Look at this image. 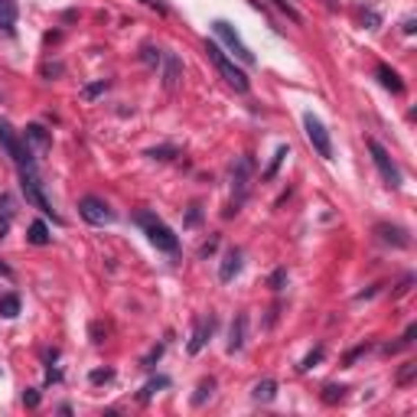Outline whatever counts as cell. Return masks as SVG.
<instances>
[{
  "label": "cell",
  "mask_w": 417,
  "mask_h": 417,
  "mask_svg": "<svg viewBox=\"0 0 417 417\" xmlns=\"http://www.w3.org/2000/svg\"><path fill=\"white\" fill-rule=\"evenodd\" d=\"M212 391H215V382H212V378L199 382V388H196V395H193V405H196V407H203V405H205V398H212Z\"/></svg>",
  "instance_id": "7402d4cb"
},
{
  "label": "cell",
  "mask_w": 417,
  "mask_h": 417,
  "mask_svg": "<svg viewBox=\"0 0 417 417\" xmlns=\"http://www.w3.org/2000/svg\"><path fill=\"white\" fill-rule=\"evenodd\" d=\"M205 56H209V59L215 62V69L222 72L225 82H228V85L235 88V92H241V95H245V92H248V75L241 72V69H238V65L232 62V59H228V56H225L215 43H205Z\"/></svg>",
  "instance_id": "277c9868"
},
{
  "label": "cell",
  "mask_w": 417,
  "mask_h": 417,
  "mask_svg": "<svg viewBox=\"0 0 417 417\" xmlns=\"http://www.w3.org/2000/svg\"><path fill=\"white\" fill-rule=\"evenodd\" d=\"M251 398H255L257 405H271V401L278 398V382H274V378H261L255 385V391H251Z\"/></svg>",
  "instance_id": "2e32d148"
},
{
  "label": "cell",
  "mask_w": 417,
  "mask_h": 417,
  "mask_svg": "<svg viewBox=\"0 0 417 417\" xmlns=\"http://www.w3.org/2000/svg\"><path fill=\"white\" fill-rule=\"evenodd\" d=\"M0 274H3V278H13V271L7 268V264H3V261H0Z\"/></svg>",
  "instance_id": "8d00e7d4"
},
{
  "label": "cell",
  "mask_w": 417,
  "mask_h": 417,
  "mask_svg": "<svg viewBox=\"0 0 417 417\" xmlns=\"http://www.w3.org/2000/svg\"><path fill=\"white\" fill-rule=\"evenodd\" d=\"M215 245H219V238H209V245H203V257H205V255H212Z\"/></svg>",
  "instance_id": "d590c367"
},
{
  "label": "cell",
  "mask_w": 417,
  "mask_h": 417,
  "mask_svg": "<svg viewBox=\"0 0 417 417\" xmlns=\"http://www.w3.org/2000/svg\"><path fill=\"white\" fill-rule=\"evenodd\" d=\"M78 215H82L88 225H111L114 222L111 205H108L105 199H98V196H85V199L78 203Z\"/></svg>",
  "instance_id": "9c48e42d"
},
{
  "label": "cell",
  "mask_w": 417,
  "mask_h": 417,
  "mask_svg": "<svg viewBox=\"0 0 417 417\" xmlns=\"http://www.w3.org/2000/svg\"><path fill=\"white\" fill-rule=\"evenodd\" d=\"M245 330H248V316L245 313H238L235 316V323H232V330H228V352H238L241 346H245Z\"/></svg>",
  "instance_id": "9a60e30c"
},
{
  "label": "cell",
  "mask_w": 417,
  "mask_h": 417,
  "mask_svg": "<svg viewBox=\"0 0 417 417\" xmlns=\"http://www.w3.org/2000/svg\"><path fill=\"white\" fill-rule=\"evenodd\" d=\"M23 405H26V407H40V391H36V388H26V391H23Z\"/></svg>",
  "instance_id": "f1b7e54d"
},
{
  "label": "cell",
  "mask_w": 417,
  "mask_h": 417,
  "mask_svg": "<svg viewBox=\"0 0 417 417\" xmlns=\"http://www.w3.org/2000/svg\"><path fill=\"white\" fill-rule=\"evenodd\" d=\"M17 313H20V297H17V293H7V297H0V316L13 320Z\"/></svg>",
  "instance_id": "ffe728a7"
},
{
  "label": "cell",
  "mask_w": 417,
  "mask_h": 417,
  "mask_svg": "<svg viewBox=\"0 0 417 417\" xmlns=\"http://www.w3.org/2000/svg\"><path fill=\"white\" fill-rule=\"evenodd\" d=\"M414 372H417V365H414V362H407L405 368H401V375H398V382H401V385H407V382L414 378Z\"/></svg>",
  "instance_id": "f546056e"
},
{
  "label": "cell",
  "mask_w": 417,
  "mask_h": 417,
  "mask_svg": "<svg viewBox=\"0 0 417 417\" xmlns=\"http://www.w3.org/2000/svg\"><path fill=\"white\" fill-rule=\"evenodd\" d=\"M303 130H307V137H310L313 150L320 153L323 160H332V140H330V130H326V124H323L313 111H307L303 114Z\"/></svg>",
  "instance_id": "5b68a950"
},
{
  "label": "cell",
  "mask_w": 417,
  "mask_h": 417,
  "mask_svg": "<svg viewBox=\"0 0 417 417\" xmlns=\"http://www.w3.org/2000/svg\"><path fill=\"white\" fill-rule=\"evenodd\" d=\"M375 232H378V238H382L385 245H395V248H407V245H411L407 232H405V228H398V225H378Z\"/></svg>",
  "instance_id": "5bb4252c"
},
{
  "label": "cell",
  "mask_w": 417,
  "mask_h": 417,
  "mask_svg": "<svg viewBox=\"0 0 417 417\" xmlns=\"http://www.w3.org/2000/svg\"><path fill=\"white\" fill-rule=\"evenodd\" d=\"M323 352H326V349H323V346H316V349H313V352L307 355V359H303V365H300V372H310L313 365H316V362L323 359Z\"/></svg>",
  "instance_id": "484cf974"
},
{
  "label": "cell",
  "mask_w": 417,
  "mask_h": 417,
  "mask_svg": "<svg viewBox=\"0 0 417 417\" xmlns=\"http://www.w3.org/2000/svg\"><path fill=\"white\" fill-rule=\"evenodd\" d=\"M17 0H0V30L10 33L17 26Z\"/></svg>",
  "instance_id": "e0dca14e"
},
{
  "label": "cell",
  "mask_w": 417,
  "mask_h": 417,
  "mask_svg": "<svg viewBox=\"0 0 417 417\" xmlns=\"http://www.w3.org/2000/svg\"><path fill=\"white\" fill-rule=\"evenodd\" d=\"M368 153H372V160H375V167H378V173H382L388 189H398V186H401V170H398V163L391 160V153H388L378 140H368Z\"/></svg>",
  "instance_id": "8992f818"
},
{
  "label": "cell",
  "mask_w": 417,
  "mask_h": 417,
  "mask_svg": "<svg viewBox=\"0 0 417 417\" xmlns=\"http://www.w3.org/2000/svg\"><path fill=\"white\" fill-rule=\"evenodd\" d=\"M137 225L144 228V235L150 238V245L157 248V251H167V255H173V251L180 248V238L173 235V228H170V225H163L153 212H140L137 215Z\"/></svg>",
  "instance_id": "6da1fadb"
},
{
  "label": "cell",
  "mask_w": 417,
  "mask_h": 417,
  "mask_svg": "<svg viewBox=\"0 0 417 417\" xmlns=\"http://www.w3.org/2000/svg\"><path fill=\"white\" fill-rule=\"evenodd\" d=\"M20 186H23V196H26V203L36 205L43 215H49L53 222H62L59 215H56L53 203L46 199L43 193V180H40V173H36V167H26V170H20Z\"/></svg>",
  "instance_id": "3957f363"
},
{
  "label": "cell",
  "mask_w": 417,
  "mask_h": 417,
  "mask_svg": "<svg viewBox=\"0 0 417 417\" xmlns=\"http://www.w3.org/2000/svg\"><path fill=\"white\" fill-rule=\"evenodd\" d=\"M343 395H346L343 385H326V388H323V401H326V405H336V401H343Z\"/></svg>",
  "instance_id": "cb8c5ba5"
},
{
  "label": "cell",
  "mask_w": 417,
  "mask_h": 417,
  "mask_svg": "<svg viewBox=\"0 0 417 417\" xmlns=\"http://www.w3.org/2000/svg\"><path fill=\"white\" fill-rule=\"evenodd\" d=\"M170 385V378H153V382H147V385H144V391H140V401H150V398H153V391H157V388H167Z\"/></svg>",
  "instance_id": "603a6c76"
},
{
  "label": "cell",
  "mask_w": 417,
  "mask_h": 417,
  "mask_svg": "<svg viewBox=\"0 0 417 417\" xmlns=\"http://www.w3.org/2000/svg\"><path fill=\"white\" fill-rule=\"evenodd\" d=\"M215 330V320L209 316V320H196V330H193V339H189V352H203L205 343H209V336H212Z\"/></svg>",
  "instance_id": "7c38bea8"
},
{
  "label": "cell",
  "mask_w": 417,
  "mask_h": 417,
  "mask_svg": "<svg viewBox=\"0 0 417 417\" xmlns=\"http://www.w3.org/2000/svg\"><path fill=\"white\" fill-rule=\"evenodd\" d=\"M284 280H287V271H284V268L274 271V274H271V287L280 290V287H284Z\"/></svg>",
  "instance_id": "4dcf8cb0"
},
{
  "label": "cell",
  "mask_w": 417,
  "mask_h": 417,
  "mask_svg": "<svg viewBox=\"0 0 417 417\" xmlns=\"http://www.w3.org/2000/svg\"><path fill=\"white\" fill-rule=\"evenodd\" d=\"M88 378H92V385H101V382H111L114 372H111V368H98V372H92Z\"/></svg>",
  "instance_id": "4316f807"
},
{
  "label": "cell",
  "mask_w": 417,
  "mask_h": 417,
  "mask_svg": "<svg viewBox=\"0 0 417 417\" xmlns=\"http://www.w3.org/2000/svg\"><path fill=\"white\" fill-rule=\"evenodd\" d=\"M160 65H163V88H167V92H176V85H180V78H182L180 56H176V53H163Z\"/></svg>",
  "instance_id": "30bf717a"
},
{
  "label": "cell",
  "mask_w": 417,
  "mask_h": 417,
  "mask_svg": "<svg viewBox=\"0 0 417 417\" xmlns=\"http://www.w3.org/2000/svg\"><path fill=\"white\" fill-rule=\"evenodd\" d=\"M375 75H378V82H382L391 95H401V92H405V82H401V75H398L391 65L378 62V65H375Z\"/></svg>",
  "instance_id": "4fadbf2b"
},
{
  "label": "cell",
  "mask_w": 417,
  "mask_h": 417,
  "mask_svg": "<svg viewBox=\"0 0 417 417\" xmlns=\"http://www.w3.org/2000/svg\"><path fill=\"white\" fill-rule=\"evenodd\" d=\"M105 88H108V82H98V85H88V88H85V98H95L98 92H105Z\"/></svg>",
  "instance_id": "e575fe53"
},
{
  "label": "cell",
  "mask_w": 417,
  "mask_h": 417,
  "mask_svg": "<svg viewBox=\"0 0 417 417\" xmlns=\"http://www.w3.org/2000/svg\"><path fill=\"white\" fill-rule=\"evenodd\" d=\"M284 157H287V147H278V153H274V160H271V167L264 170V180H271V176L278 173V167L284 163Z\"/></svg>",
  "instance_id": "d4e9b609"
},
{
  "label": "cell",
  "mask_w": 417,
  "mask_h": 417,
  "mask_svg": "<svg viewBox=\"0 0 417 417\" xmlns=\"http://www.w3.org/2000/svg\"><path fill=\"white\" fill-rule=\"evenodd\" d=\"M160 59H163V53H160V49H153V46H144V62H150V65H160Z\"/></svg>",
  "instance_id": "83f0119b"
},
{
  "label": "cell",
  "mask_w": 417,
  "mask_h": 417,
  "mask_svg": "<svg viewBox=\"0 0 417 417\" xmlns=\"http://www.w3.org/2000/svg\"><path fill=\"white\" fill-rule=\"evenodd\" d=\"M167 153H173V147H160V150H150L147 157H153V160H170Z\"/></svg>",
  "instance_id": "1f68e13d"
},
{
  "label": "cell",
  "mask_w": 417,
  "mask_h": 417,
  "mask_svg": "<svg viewBox=\"0 0 417 417\" xmlns=\"http://www.w3.org/2000/svg\"><path fill=\"white\" fill-rule=\"evenodd\" d=\"M26 238H30V245H40V248L53 241V235H49V228H46L43 222H33L30 225V235H26Z\"/></svg>",
  "instance_id": "d6986e66"
},
{
  "label": "cell",
  "mask_w": 417,
  "mask_h": 417,
  "mask_svg": "<svg viewBox=\"0 0 417 417\" xmlns=\"http://www.w3.org/2000/svg\"><path fill=\"white\" fill-rule=\"evenodd\" d=\"M212 30H215V36H219V40H222V43L228 46V49H232L238 59H241V62H245V65H255V56H251V49L245 46V40L238 36V30L232 26V23H228V20H215Z\"/></svg>",
  "instance_id": "ba28073f"
},
{
  "label": "cell",
  "mask_w": 417,
  "mask_h": 417,
  "mask_svg": "<svg viewBox=\"0 0 417 417\" xmlns=\"http://www.w3.org/2000/svg\"><path fill=\"white\" fill-rule=\"evenodd\" d=\"M199 219H203V212H199V205H193L189 215H186V225H199Z\"/></svg>",
  "instance_id": "d6a6232c"
},
{
  "label": "cell",
  "mask_w": 417,
  "mask_h": 417,
  "mask_svg": "<svg viewBox=\"0 0 417 417\" xmlns=\"http://www.w3.org/2000/svg\"><path fill=\"white\" fill-rule=\"evenodd\" d=\"M238 274H241V251H238V248H232V251H225V257H222L219 280H222V284H228V280H235Z\"/></svg>",
  "instance_id": "8fae6325"
},
{
  "label": "cell",
  "mask_w": 417,
  "mask_h": 417,
  "mask_svg": "<svg viewBox=\"0 0 417 417\" xmlns=\"http://www.w3.org/2000/svg\"><path fill=\"white\" fill-rule=\"evenodd\" d=\"M251 157H238L235 167H232V189H235V203H232V209L238 212V205L248 199V193H251ZM232 209L225 215H232Z\"/></svg>",
  "instance_id": "52a82bcc"
},
{
  "label": "cell",
  "mask_w": 417,
  "mask_h": 417,
  "mask_svg": "<svg viewBox=\"0 0 417 417\" xmlns=\"http://www.w3.org/2000/svg\"><path fill=\"white\" fill-rule=\"evenodd\" d=\"M160 355H163V346H157V349H153V352H150L147 359H144V368H150V365L157 362V359H160Z\"/></svg>",
  "instance_id": "836d02e7"
},
{
  "label": "cell",
  "mask_w": 417,
  "mask_h": 417,
  "mask_svg": "<svg viewBox=\"0 0 417 417\" xmlns=\"http://www.w3.org/2000/svg\"><path fill=\"white\" fill-rule=\"evenodd\" d=\"M26 140H33L36 147H49V134H46V128H40V124H30L26 128Z\"/></svg>",
  "instance_id": "44dd1931"
},
{
  "label": "cell",
  "mask_w": 417,
  "mask_h": 417,
  "mask_svg": "<svg viewBox=\"0 0 417 417\" xmlns=\"http://www.w3.org/2000/svg\"><path fill=\"white\" fill-rule=\"evenodd\" d=\"M13 199L7 193H0V238L7 235V228H10V219H13Z\"/></svg>",
  "instance_id": "ac0fdd59"
},
{
  "label": "cell",
  "mask_w": 417,
  "mask_h": 417,
  "mask_svg": "<svg viewBox=\"0 0 417 417\" xmlns=\"http://www.w3.org/2000/svg\"><path fill=\"white\" fill-rule=\"evenodd\" d=\"M0 150L10 157L13 163H17V170H26V167H36V160H33V150L30 144L17 134V130L7 124V121L0 118Z\"/></svg>",
  "instance_id": "7a4b0ae2"
}]
</instances>
